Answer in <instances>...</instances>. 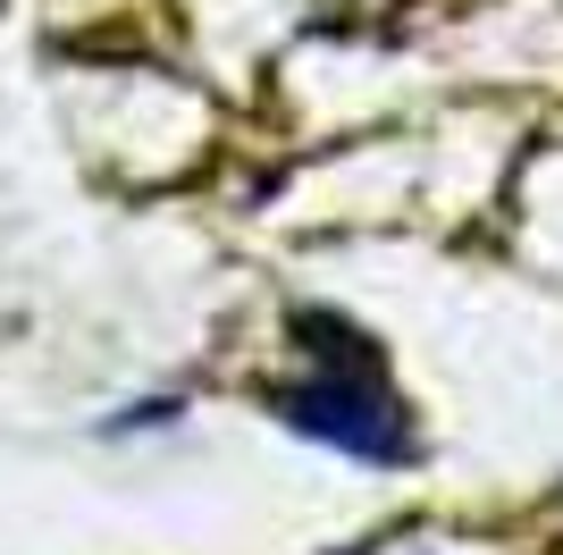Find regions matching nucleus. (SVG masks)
<instances>
[{"instance_id":"1","label":"nucleus","mask_w":563,"mask_h":555,"mask_svg":"<svg viewBox=\"0 0 563 555\" xmlns=\"http://www.w3.org/2000/svg\"><path fill=\"white\" fill-rule=\"evenodd\" d=\"M329 346H320V370H311L303 388L278 395V413L303 429V438L336 446V455H362V463H404V413L396 395H387V370H378V353L353 337V328H329L311 320Z\"/></svg>"}]
</instances>
